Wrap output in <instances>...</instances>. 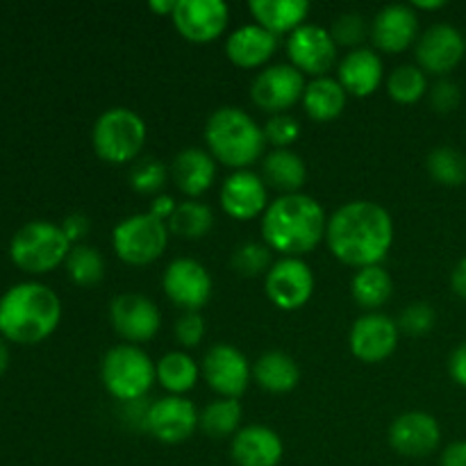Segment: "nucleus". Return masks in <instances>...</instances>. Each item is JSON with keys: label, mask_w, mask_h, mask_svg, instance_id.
I'll return each mask as SVG.
<instances>
[{"label": "nucleus", "mask_w": 466, "mask_h": 466, "mask_svg": "<svg viewBox=\"0 0 466 466\" xmlns=\"http://www.w3.org/2000/svg\"><path fill=\"white\" fill-rule=\"evenodd\" d=\"M253 378L259 390L268 394H287L296 390L300 380V369L294 358L280 350H268L253 364Z\"/></svg>", "instance_id": "nucleus-29"}, {"label": "nucleus", "mask_w": 466, "mask_h": 466, "mask_svg": "<svg viewBox=\"0 0 466 466\" xmlns=\"http://www.w3.org/2000/svg\"><path fill=\"white\" fill-rule=\"evenodd\" d=\"M441 466H466V441H453L441 455Z\"/></svg>", "instance_id": "nucleus-48"}, {"label": "nucleus", "mask_w": 466, "mask_h": 466, "mask_svg": "<svg viewBox=\"0 0 466 466\" xmlns=\"http://www.w3.org/2000/svg\"><path fill=\"white\" fill-rule=\"evenodd\" d=\"M162 289L173 305L185 312H198L212 299L214 282L203 264L191 258H177L164 271Z\"/></svg>", "instance_id": "nucleus-12"}, {"label": "nucleus", "mask_w": 466, "mask_h": 466, "mask_svg": "<svg viewBox=\"0 0 466 466\" xmlns=\"http://www.w3.org/2000/svg\"><path fill=\"white\" fill-rule=\"evenodd\" d=\"M426 168L435 182L444 187H462L466 182V157L451 146H440L431 150Z\"/></svg>", "instance_id": "nucleus-36"}, {"label": "nucleus", "mask_w": 466, "mask_h": 466, "mask_svg": "<svg viewBox=\"0 0 466 466\" xmlns=\"http://www.w3.org/2000/svg\"><path fill=\"white\" fill-rule=\"evenodd\" d=\"M171 21L182 39L209 44L228 30L230 9L223 0H177Z\"/></svg>", "instance_id": "nucleus-15"}, {"label": "nucleus", "mask_w": 466, "mask_h": 466, "mask_svg": "<svg viewBox=\"0 0 466 466\" xmlns=\"http://www.w3.org/2000/svg\"><path fill=\"white\" fill-rule=\"evenodd\" d=\"M428 100H431V107L435 109L437 114H451L460 107L462 103V91H460L458 82L453 80H437L435 85L428 89Z\"/></svg>", "instance_id": "nucleus-42"}, {"label": "nucleus", "mask_w": 466, "mask_h": 466, "mask_svg": "<svg viewBox=\"0 0 466 466\" xmlns=\"http://www.w3.org/2000/svg\"><path fill=\"white\" fill-rule=\"evenodd\" d=\"M176 209H177V203L168 194L155 196L153 203H150V214H153L155 218H159V221H168Z\"/></svg>", "instance_id": "nucleus-47"}, {"label": "nucleus", "mask_w": 466, "mask_h": 466, "mask_svg": "<svg viewBox=\"0 0 466 466\" xmlns=\"http://www.w3.org/2000/svg\"><path fill=\"white\" fill-rule=\"evenodd\" d=\"M171 180L189 198H198L217 180V159L203 148H185L173 157Z\"/></svg>", "instance_id": "nucleus-24"}, {"label": "nucleus", "mask_w": 466, "mask_h": 466, "mask_svg": "<svg viewBox=\"0 0 466 466\" xmlns=\"http://www.w3.org/2000/svg\"><path fill=\"white\" fill-rule=\"evenodd\" d=\"M146 144V123L127 107L105 109L91 127V146L112 167L135 162Z\"/></svg>", "instance_id": "nucleus-5"}, {"label": "nucleus", "mask_w": 466, "mask_h": 466, "mask_svg": "<svg viewBox=\"0 0 466 466\" xmlns=\"http://www.w3.org/2000/svg\"><path fill=\"white\" fill-rule=\"evenodd\" d=\"M328 217L319 200L305 194H289L271 200L262 214L264 244L273 253L299 258L312 253L326 239Z\"/></svg>", "instance_id": "nucleus-2"}, {"label": "nucleus", "mask_w": 466, "mask_h": 466, "mask_svg": "<svg viewBox=\"0 0 466 466\" xmlns=\"http://www.w3.org/2000/svg\"><path fill=\"white\" fill-rule=\"evenodd\" d=\"M326 241L346 267H378L394 244V221L373 200H350L328 217Z\"/></svg>", "instance_id": "nucleus-1"}, {"label": "nucleus", "mask_w": 466, "mask_h": 466, "mask_svg": "<svg viewBox=\"0 0 466 466\" xmlns=\"http://www.w3.org/2000/svg\"><path fill=\"white\" fill-rule=\"evenodd\" d=\"M350 294L360 308L380 309L394 294V280H391L390 271L382 268L380 264L360 268L350 282Z\"/></svg>", "instance_id": "nucleus-31"}, {"label": "nucleus", "mask_w": 466, "mask_h": 466, "mask_svg": "<svg viewBox=\"0 0 466 466\" xmlns=\"http://www.w3.org/2000/svg\"><path fill=\"white\" fill-rule=\"evenodd\" d=\"M264 291L276 308L287 312L300 309L314 294L312 268L300 258L278 259L264 276Z\"/></svg>", "instance_id": "nucleus-11"}, {"label": "nucleus", "mask_w": 466, "mask_h": 466, "mask_svg": "<svg viewBox=\"0 0 466 466\" xmlns=\"http://www.w3.org/2000/svg\"><path fill=\"white\" fill-rule=\"evenodd\" d=\"M382 73H385V66H382V59L376 50L355 48L339 62L337 80L344 86L346 94L367 98V96L378 91L382 82Z\"/></svg>", "instance_id": "nucleus-25"}, {"label": "nucleus", "mask_w": 466, "mask_h": 466, "mask_svg": "<svg viewBox=\"0 0 466 466\" xmlns=\"http://www.w3.org/2000/svg\"><path fill=\"white\" fill-rule=\"evenodd\" d=\"M230 264L235 273H239L241 278L267 276L268 268L273 267V250L267 244L246 241L239 248H235Z\"/></svg>", "instance_id": "nucleus-37"}, {"label": "nucleus", "mask_w": 466, "mask_h": 466, "mask_svg": "<svg viewBox=\"0 0 466 466\" xmlns=\"http://www.w3.org/2000/svg\"><path fill=\"white\" fill-rule=\"evenodd\" d=\"M109 321L116 330L118 337L127 341V344H144L150 341L159 332L162 326V314H159L157 305L144 294H118L109 305Z\"/></svg>", "instance_id": "nucleus-14"}, {"label": "nucleus", "mask_w": 466, "mask_h": 466, "mask_svg": "<svg viewBox=\"0 0 466 466\" xmlns=\"http://www.w3.org/2000/svg\"><path fill=\"white\" fill-rule=\"evenodd\" d=\"M71 241L62 228L50 221H30L18 228L9 241V255L18 268L27 273H48L66 262Z\"/></svg>", "instance_id": "nucleus-7"}, {"label": "nucleus", "mask_w": 466, "mask_h": 466, "mask_svg": "<svg viewBox=\"0 0 466 466\" xmlns=\"http://www.w3.org/2000/svg\"><path fill=\"white\" fill-rule=\"evenodd\" d=\"M148 410L150 403H146V399L130 400V403H123V419L135 431H148Z\"/></svg>", "instance_id": "nucleus-44"}, {"label": "nucleus", "mask_w": 466, "mask_h": 466, "mask_svg": "<svg viewBox=\"0 0 466 466\" xmlns=\"http://www.w3.org/2000/svg\"><path fill=\"white\" fill-rule=\"evenodd\" d=\"M173 335H176L180 346H185V349H196L205 337V319L200 317V312H185L176 321Z\"/></svg>", "instance_id": "nucleus-43"}, {"label": "nucleus", "mask_w": 466, "mask_h": 466, "mask_svg": "<svg viewBox=\"0 0 466 466\" xmlns=\"http://www.w3.org/2000/svg\"><path fill=\"white\" fill-rule=\"evenodd\" d=\"M59 228H62V232L66 235V239L71 241V244H76V241H82L86 235H89L91 221H89V217H86V214L73 212V214H68L66 218H64L62 226H59Z\"/></svg>", "instance_id": "nucleus-45"}, {"label": "nucleus", "mask_w": 466, "mask_h": 466, "mask_svg": "<svg viewBox=\"0 0 466 466\" xmlns=\"http://www.w3.org/2000/svg\"><path fill=\"white\" fill-rule=\"evenodd\" d=\"M200 414L182 396H164L150 403L148 432L162 444H182L196 432Z\"/></svg>", "instance_id": "nucleus-18"}, {"label": "nucleus", "mask_w": 466, "mask_h": 466, "mask_svg": "<svg viewBox=\"0 0 466 466\" xmlns=\"http://www.w3.org/2000/svg\"><path fill=\"white\" fill-rule=\"evenodd\" d=\"M7 364H9V350H7V346H5V341L0 339V373L7 369Z\"/></svg>", "instance_id": "nucleus-52"}, {"label": "nucleus", "mask_w": 466, "mask_h": 466, "mask_svg": "<svg viewBox=\"0 0 466 466\" xmlns=\"http://www.w3.org/2000/svg\"><path fill=\"white\" fill-rule=\"evenodd\" d=\"M176 5L177 0H150V12L159 14V16H173V12H176Z\"/></svg>", "instance_id": "nucleus-50"}, {"label": "nucleus", "mask_w": 466, "mask_h": 466, "mask_svg": "<svg viewBox=\"0 0 466 466\" xmlns=\"http://www.w3.org/2000/svg\"><path fill=\"white\" fill-rule=\"evenodd\" d=\"M451 287H453V291L460 299L466 300V258L460 259L458 267L451 273Z\"/></svg>", "instance_id": "nucleus-49"}, {"label": "nucleus", "mask_w": 466, "mask_h": 466, "mask_svg": "<svg viewBox=\"0 0 466 466\" xmlns=\"http://www.w3.org/2000/svg\"><path fill=\"white\" fill-rule=\"evenodd\" d=\"M218 198H221V208L228 217L237 218V221H250L267 212L268 187L262 176L244 168V171H235L226 177Z\"/></svg>", "instance_id": "nucleus-20"}, {"label": "nucleus", "mask_w": 466, "mask_h": 466, "mask_svg": "<svg viewBox=\"0 0 466 466\" xmlns=\"http://www.w3.org/2000/svg\"><path fill=\"white\" fill-rule=\"evenodd\" d=\"M66 273L77 287H96L105 278V258L94 246H73L66 258Z\"/></svg>", "instance_id": "nucleus-34"}, {"label": "nucleus", "mask_w": 466, "mask_h": 466, "mask_svg": "<svg viewBox=\"0 0 466 466\" xmlns=\"http://www.w3.org/2000/svg\"><path fill=\"white\" fill-rule=\"evenodd\" d=\"M262 180L268 189L282 191V196L299 194L308 180V167L294 150L273 148L262 162Z\"/></svg>", "instance_id": "nucleus-27"}, {"label": "nucleus", "mask_w": 466, "mask_h": 466, "mask_svg": "<svg viewBox=\"0 0 466 466\" xmlns=\"http://www.w3.org/2000/svg\"><path fill=\"white\" fill-rule=\"evenodd\" d=\"M155 369H157V382L164 390L171 391V396H182L194 390L200 376L198 362L182 350L167 353L155 364Z\"/></svg>", "instance_id": "nucleus-30"}, {"label": "nucleus", "mask_w": 466, "mask_h": 466, "mask_svg": "<svg viewBox=\"0 0 466 466\" xmlns=\"http://www.w3.org/2000/svg\"><path fill=\"white\" fill-rule=\"evenodd\" d=\"M441 441V428L428 412H405L390 428V444L403 458H428Z\"/></svg>", "instance_id": "nucleus-19"}, {"label": "nucleus", "mask_w": 466, "mask_h": 466, "mask_svg": "<svg viewBox=\"0 0 466 466\" xmlns=\"http://www.w3.org/2000/svg\"><path fill=\"white\" fill-rule=\"evenodd\" d=\"M449 373L451 378H453V382H458L460 387L466 390V341H462V344L451 353Z\"/></svg>", "instance_id": "nucleus-46"}, {"label": "nucleus", "mask_w": 466, "mask_h": 466, "mask_svg": "<svg viewBox=\"0 0 466 466\" xmlns=\"http://www.w3.org/2000/svg\"><path fill=\"white\" fill-rule=\"evenodd\" d=\"M369 32H371V27L367 25L364 16L358 12L339 14L330 27V35L332 39H335L337 48H339V46H346V48H353V50L360 48V44L367 39Z\"/></svg>", "instance_id": "nucleus-39"}, {"label": "nucleus", "mask_w": 466, "mask_h": 466, "mask_svg": "<svg viewBox=\"0 0 466 466\" xmlns=\"http://www.w3.org/2000/svg\"><path fill=\"white\" fill-rule=\"evenodd\" d=\"M214 228V214L200 200H185L177 205L173 217L168 218V232L187 241L203 239Z\"/></svg>", "instance_id": "nucleus-32"}, {"label": "nucleus", "mask_w": 466, "mask_h": 466, "mask_svg": "<svg viewBox=\"0 0 466 466\" xmlns=\"http://www.w3.org/2000/svg\"><path fill=\"white\" fill-rule=\"evenodd\" d=\"M278 36L267 27L250 23V25L237 27L230 32L226 41V55L235 66L258 68L264 66L276 55Z\"/></svg>", "instance_id": "nucleus-23"}, {"label": "nucleus", "mask_w": 466, "mask_h": 466, "mask_svg": "<svg viewBox=\"0 0 466 466\" xmlns=\"http://www.w3.org/2000/svg\"><path fill=\"white\" fill-rule=\"evenodd\" d=\"M112 246L118 259L130 267H146L157 262L168 246V226L153 214H132L116 223Z\"/></svg>", "instance_id": "nucleus-8"}, {"label": "nucleus", "mask_w": 466, "mask_h": 466, "mask_svg": "<svg viewBox=\"0 0 466 466\" xmlns=\"http://www.w3.org/2000/svg\"><path fill=\"white\" fill-rule=\"evenodd\" d=\"M435 321H437L435 308H432L431 303L419 300V303H410L408 308L400 312L399 330L410 337H423L435 328Z\"/></svg>", "instance_id": "nucleus-40"}, {"label": "nucleus", "mask_w": 466, "mask_h": 466, "mask_svg": "<svg viewBox=\"0 0 466 466\" xmlns=\"http://www.w3.org/2000/svg\"><path fill=\"white\" fill-rule=\"evenodd\" d=\"M419 36V16L412 5H387L371 23V41L380 53H405Z\"/></svg>", "instance_id": "nucleus-21"}, {"label": "nucleus", "mask_w": 466, "mask_h": 466, "mask_svg": "<svg viewBox=\"0 0 466 466\" xmlns=\"http://www.w3.org/2000/svg\"><path fill=\"white\" fill-rule=\"evenodd\" d=\"M248 9L258 25L267 27L268 32L280 36L291 35L300 25H305L309 3H305V0H250Z\"/></svg>", "instance_id": "nucleus-26"}, {"label": "nucleus", "mask_w": 466, "mask_h": 466, "mask_svg": "<svg viewBox=\"0 0 466 466\" xmlns=\"http://www.w3.org/2000/svg\"><path fill=\"white\" fill-rule=\"evenodd\" d=\"M100 380L109 396L121 403H130V400L146 399L150 387L157 380V369L144 349L135 344H121L105 353L100 364Z\"/></svg>", "instance_id": "nucleus-6"}, {"label": "nucleus", "mask_w": 466, "mask_h": 466, "mask_svg": "<svg viewBox=\"0 0 466 466\" xmlns=\"http://www.w3.org/2000/svg\"><path fill=\"white\" fill-rule=\"evenodd\" d=\"M167 167H164L159 159L155 157H141L132 164L130 168V187L137 194H155L159 196V191L167 185Z\"/></svg>", "instance_id": "nucleus-38"}, {"label": "nucleus", "mask_w": 466, "mask_h": 466, "mask_svg": "<svg viewBox=\"0 0 466 466\" xmlns=\"http://www.w3.org/2000/svg\"><path fill=\"white\" fill-rule=\"evenodd\" d=\"M399 323L387 314H362L350 328V353L364 364H378L390 358L399 346Z\"/></svg>", "instance_id": "nucleus-17"}, {"label": "nucleus", "mask_w": 466, "mask_h": 466, "mask_svg": "<svg viewBox=\"0 0 466 466\" xmlns=\"http://www.w3.org/2000/svg\"><path fill=\"white\" fill-rule=\"evenodd\" d=\"M346 94L344 86L339 85V80L335 77H314L308 82L303 94V107L308 112L309 118L319 123L335 121L337 116H341L346 109Z\"/></svg>", "instance_id": "nucleus-28"}, {"label": "nucleus", "mask_w": 466, "mask_h": 466, "mask_svg": "<svg viewBox=\"0 0 466 466\" xmlns=\"http://www.w3.org/2000/svg\"><path fill=\"white\" fill-rule=\"evenodd\" d=\"M466 57V36L449 23L428 27L417 39V66L432 76H449Z\"/></svg>", "instance_id": "nucleus-16"}, {"label": "nucleus", "mask_w": 466, "mask_h": 466, "mask_svg": "<svg viewBox=\"0 0 466 466\" xmlns=\"http://www.w3.org/2000/svg\"><path fill=\"white\" fill-rule=\"evenodd\" d=\"M428 77L414 64H403V66H396L394 71L387 77V94L391 96V100L400 105H412L417 100H421L428 94Z\"/></svg>", "instance_id": "nucleus-35"}, {"label": "nucleus", "mask_w": 466, "mask_h": 466, "mask_svg": "<svg viewBox=\"0 0 466 466\" xmlns=\"http://www.w3.org/2000/svg\"><path fill=\"white\" fill-rule=\"evenodd\" d=\"M241 423V405L235 399H218L209 403L200 412V431L212 440H226V437L237 435Z\"/></svg>", "instance_id": "nucleus-33"}, {"label": "nucleus", "mask_w": 466, "mask_h": 466, "mask_svg": "<svg viewBox=\"0 0 466 466\" xmlns=\"http://www.w3.org/2000/svg\"><path fill=\"white\" fill-rule=\"evenodd\" d=\"M209 155L223 167L244 171L264 153V127L241 107H218L205 126Z\"/></svg>", "instance_id": "nucleus-4"}, {"label": "nucleus", "mask_w": 466, "mask_h": 466, "mask_svg": "<svg viewBox=\"0 0 466 466\" xmlns=\"http://www.w3.org/2000/svg\"><path fill=\"white\" fill-rule=\"evenodd\" d=\"M200 373L209 390L221 399H239L250 385L253 367L239 349L230 344H214L200 362Z\"/></svg>", "instance_id": "nucleus-10"}, {"label": "nucleus", "mask_w": 466, "mask_h": 466, "mask_svg": "<svg viewBox=\"0 0 466 466\" xmlns=\"http://www.w3.org/2000/svg\"><path fill=\"white\" fill-rule=\"evenodd\" d=\"M230 453L237 466H278L285 455V446L271 428L248 426L237 432Z\"/></svg>", "instance_id": "nucleus-22"}, {"label": "nucleus", "mask_w": 466, "mask_h": 466, "mask_svg": "<svg viewBox=\"0 0 466 466\" xmlns=\"http://www.w3.org/2000/svg\"><path fill=\"white\" fill-rule=\"evenodd\" d=\"M300 137V126L294 116L289 114H276L267 121L264 126V139L267 144L276 146V150L289 148L291 144H296Z\"/></svg>", "instance_id": "nucleus-41"}, {"label": "nucleus", "mask_w": 466, "mask_h": 466, "mask_svg": "<svg viewBox=\"0 0 466 466\" xmlns=\"http://www.w3.org/2000/svg\"><path fill=\"white\" fill-rule=\"evenodd\" d=\"M414 9H426V12H435V9L446 7V0H414Z\"/></svg>", "instance_id": "nucleus-51"}, {"label": "nucleus", "mask_w": 466, "mask_h": 466, "mask_svg": "<svg viewBox=\"0 0 466 466\" xmlns=\"http://www.w3.org/2000/svg\"><path fill=\"white\" fill-rule=\"evenodd\" d=\"M287 55L289 64L303 76L326 77L337 59V44L330 30L314 23H305L287 36Z\"/></svg>", "instance_id": "nucleus-13"}, {"label": "nucleus", "mask_w": 466, "mask_h": 466, "mask_svg": "<svg viewBox=\"0 0 466 466\" xmlns=\"http://www.w3.org/2000/svg\"><path fill=\"white\" fill-rule=\"evenodd\" d=\"M62 319L57 294L44 282H18L0 296V335L16 344H39Z\"/></svg>", "instance_id": "nucleus-3"}, {"label": "nucleus", "mask_w": 466, "mask_h": 466, "mask_svg": "<svg viewBox=\"0 0 466 466\" xmlns=\"http://www.w3.org/2000/svg\"><path fill=\"white\" fill-rule=\"evenodd\" d=\"M305 86L308 80L299 68L291 64H271L255 76L250 85V100L262 112L276 116V114H287V109L303 100Z\"/></svg>", "instance_id": "nucleus-9"}]
</instances>
